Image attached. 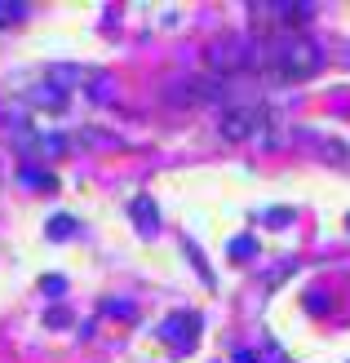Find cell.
Masks as SVG:
<instances>
[{"label": "cell", "mask_w": 350, "mask_h": 363, "mask_svg": "<svg viewBox=\"0 0 350 363\" xmlns=\"http://www.w3.org/2000/svg\"><path fill=\"white\" fill-rule=\"evenodd\" d=\"M102 311L106 315H120V319H133V306H128V301H102Z\"/></svg>", "instance_id": "7c38bea8"}, {"label": "cell", "mask_w": 350, "mask_h": 363, "mask_svg": "<svg viewBox=\"0 0 350 363\" xmlns=\"http://www.w3.org/2000/svg\"><path fill=\"white\" fill-rule=\"evenodd\" d=\"M31 102L45 106V111H62V106H67V89H58L53 80H40L31 89Z\"/></svg>", "instance_id": "8992f818"}, {"label": "cell", "mask_w": 350, "mask_h": 363, "mask_svg": "<svg viewBox=\"0 0 350 363\" xmlns=\"http://www.w3.org/2000/svg\"><path fill=\"white\" fill-rule=\"evenodd\" d=\"M257 252V240L253 235H239V240H231V262H248Z\"/></svg>", "instance_id": "30bf717a"}, {"label": "cell", "mask_w": 350, "mask_h": 363, "mask_svg": "<svg viewBox=\"0 0 350 363\" xmlns=\"http://www.w3.org/2000/svg\"><path fill=\"white\" fill-rule=\"evenodd\" d=\"M76 230H80V222H76L71 213H53V217H49V226H45L49 240H71Z\"/></svg>", "instance_id": "52a82bcc"}, {"label": "cell", "mask_w": 350, "mask_h": 363, "mask_svg": "<svg viewBox=\"0 0 350 363\" xmlns=\"http://www.w3.org/2000/svg\"><path fill=\"white\" fill-rule=\"evenodd\" d=\"M209 62H213V76L222 80H239L262 62V45L248 40V35H226V40L209 45Z\"/></svg>", "instance_id": "7a4b0ae2"}, {"label": "cell", "mask_w": 350, "mask_h": 363, "mask_svg": "<svg viewBox=\"0 0 350 363\" xmlns=\"http://www.w3.org/2000/svg\"><path fill=\"white\" fill-rule=\"evenodd\" d=\"M266 222H270V226H284V222H288V208H270Z\"/></svg>", "instance_id": "4fadbf2b"}, {"label": "cell", "mask_w": 350, "mask_h": 363, "mask_svg": "<svg viewBox=\"0 0 350 363\" xmlns=\"http://www.w3.org/2000/svg\"><path fill=\"white\" fill-rule=\"evenodd\" d=\"M235 363H262V359H257L253 350H239V354H235Z\"/></svg>", "instance_id": "5bb4252c"}, {"label": "cell", "mask_w": 350, "mask_h": 363, "mask_svg": "<svg viewBox=\"0 0 350 363\" xmlns=\"http://www.w3.org/2000/svg\"><path fill=\"white\" fill-rule=\"evenodd\" d=\"M128 213H133L138 235H146V240H155V235H160V217H155V199H151V195H133Z\"/></svg>", "instance_id": "5b68a950"}, {"label": "cell", "mask_w": 350, "mask_h": 363, "mask_svg": "<svg viewBox=\"0 0 350 363\" xmlns=\"http://www.w3.org/2000/svg\"><path fill=\"white\" fill-rule=\"evenodd\" d=\"M27 18V5L23 0H0V27H18Z\"/></svg>", "instance_id": "9c48e42d"}, {"label": "cell", "mask_w": 350, "mask_h": 363, "mask_svg": "<svg viewBox=\"0 0 350 363\" xmlns=\"http://www.w3.org/2000/svg\"><path fill=\"white\" fill-rule=\"evenodd\" d=\"M160 337L169 341L173 350H191L195 341H199V315H195V311L169 315V319H164V328H160Z\"/></svg>", "instance_id": "277c9868"}, {"label": "cell", "mask_w": 350, "mask_h": 363, "mask_svg": "<svg viewBox=\"0 0 350 363\" xmlns=\"http://www.w3.org/2000/svg\"><path fill=\"white\" fill-rule=\"evenodd\" d=\"M262 129H266V106H257V102H235L222 111V120H217V133L226 142H248Z\"/></svg>", "instance_id": "3957f363"}, {"label": "cell", "mask_w": 350, "mask_h": 363, "mask_svg": "<svg viewBox=\"0 0 350 363\" xmlns=\"http://www.w3.org/2000/svg\"><path fill=\"white\" fill-rule=\"evenodd\" d=\"M23 182H27V186H35V191H58V177H53L49 169H23Z\"/></svg>", "instance_id": "ba28073f"}, {"label": "cell", "mask_w": 350, "mask_h": 363, "mask_svg": "<svg viewBox=\"0 0 350 363\" xmlns=\"http://www.w3.org/2000/svg\"><path fill=\"white\" fill-rule=\"evenodd\" d=\"M257 67H262L266 76H275V80H310L324 67V49H319V40H310V35L280 31L275 40L262 45V62Z\"/></svg>", "instance_id": "6da1fadb"}, {"label": "cell", "mask_w": 350, "mask_h": 363, "mask_svg": "<svg viewBox=\"0 0 350 363\" xmlns=\"http://www.w3.org/2000/svg\"><path fill=\"white\" fill-rule=\"evenodd\" d=\"M40 288H45V297H62V293H67V279H62V275H45Z\"/></svg>", "instance_id": "8fae6325"}]
</instances>
